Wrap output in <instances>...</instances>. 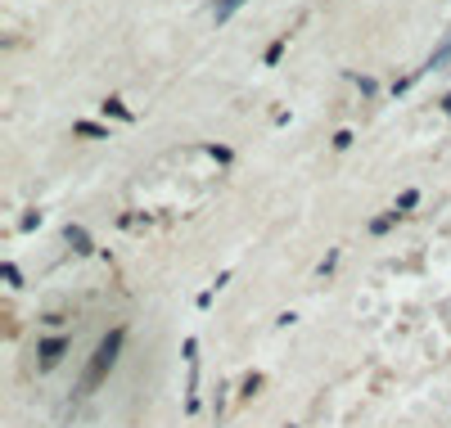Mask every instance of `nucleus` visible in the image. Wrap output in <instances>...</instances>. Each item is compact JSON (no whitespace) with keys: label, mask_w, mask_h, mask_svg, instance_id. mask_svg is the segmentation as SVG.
Returning <instances> with one entry per match:
<instances>
[{"label":"nucleus","mask_w":451,"mask_h":428,"mask_svg":"<svg viewBox=\"0 0 451 428\" xmlns=\"http://www.w3.org/2000/svg\"><path fill=\"white\" fill-rule=\"evenodd\" d=\"M118 347H122V330L118 334H108L104 342H100V352H95V361H91V370H86V379H81V388H95V383H100L108 370H113V361H118Z\"/></svg>","instance_id":"1"},{"label":"nucleus","mask_w":451,"mask_h":428,"mask_svg":"<svg viewBox=\"0 0 451 428\" xmlns=\"http://www.w3.org/2000/svg\"><path fill=\"white\" fill-rule=\"evenodd\" d=\"M64 352H68L64 338H46V342H41V370H54L64 361Z\"/></svg>","instance_id":"2"},{"label":"nucleus","mask_w":451,"mask_h":428,"mask_svg":"<svg viewBox=\"0 0 451 428\" xmlns=\"http://www.w3.org/2000/svg\"><path fill=\"white\" fill-rule=\"evenodd\" d=\"M68 244L77 253H91V239H86V230H77V225H68Z\"/></svg>","instance_id":"3"},{"label":"nucleus","mask_w":451,"mask_h":428,"mask_svg":"<svg viewBox=\"0 0 451 428\" xmlns=\"http://www.w3.org/2000/svg\"><path fill=\"white\" fill-rule=\"evenodd\" d=\"M239 5H244V0H221V5H217V23H226V19H230V14H235Z\"/></svg>","instance_id":"4"}]
</instances>
